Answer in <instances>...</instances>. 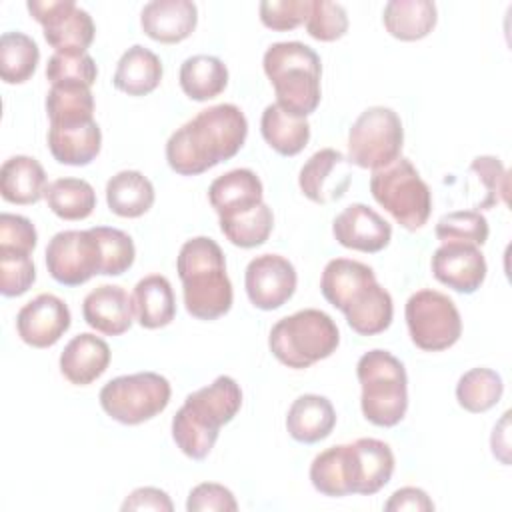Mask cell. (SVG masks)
<instances>
[{
    "mask_svg": "<svg viewBox=\"0 0 512 512\" xmlns=\"http://www.w3.org/2000/svg\"><path fill=\"white\" fill-rule=\"evenodd\" d=\"M170 382L156 372H136L110 380L100 390L102 410L126 426L142 424L168 406Z\"/></svg>",
    "mask_w": 512,
    "mask_h": 512,
    "instance_id": "9c48e42d",
    "label": "cell"
},
{
    "mask_svg": "<svg viewBox=\"0 0 512 512\" xmlns=\"http://www.w3.org/2000/svg\"><path fill=\"white\" fill-rule=\"evenodd\" d=\"M374 200L406 230L422 228L432 212V192L408 158L374 170L370 176Z\"/></svg>",
    "mask_w": 512,
    "mask_h": 512,
    "instance_id": "ba28073f",
    "label": "cell"
},
{
    "mask_svg": "<svg viewBox=\"0 0 512 512\" xmlns=\"http://www.w3.org/2000/svg\"><path fill=\"white\" fill-rule=\"evenodd\" d=\"M242 406V390L230 376H218L212 384L186 396L172 418V438L192 460H204L218 440V432Z\"/></svg>",
    "mask_w": 512,
    "mask_h": 512,
    "instance_id": "3957f363",
    "label": "cell"
},
{
    "mask_svg": "<svg viewBox=\"0 0 512 512\" xmlns=\"http://www.w3.org/2000/svg\"><path fill=\"white\" fill-rule=\"evenodd\" d=\"M30 16L44 28L46 42L60 54H82L92 44V16L72 0H28Z\"/></svg>",
    "mask_w": 512,
    "mask_h": 512,
    "instance_id": "7c38bea8",
    "label": "cell"
},
{
    "mask_svg": "<svg viewBox=\"0 0 512 512\" xmlns=\"http://www.w3.org/2000/svg\"><path fill=\"white\" fill-rule=\"evenodd\" d=\"M188 512H236L238 502L234 494L216 482H202L194 486L186 500Z\"/></svg>",
    "mask_w": 512,
    "mask_h": 512,
    "instance_id": "bcb514c9",
    "label": "cell"
},
{
    "mask_svg": "<svg viewBox=\"0 0 512 512\" xmlns=\"http://www.w3.org/2000/svg\"><path fill=\"white\" fill-rule=\"evenodd\" d=\"M246 136L248 120L236 104L204 108L168 138V166L180 176L202 174L236 156Z\"/></svg>",
    "mask_w": 512,
    "mask_h": 512,
    "instance_id": "6da1fadb",
    "label": "cell"
},
{
    "mask_svg": "<svg viewBox=\"0 0 512 512\" xmlns=\"http://www.w3.org/2000/svg\"><path fill=\"white\" fill-rule=\"evenodd\" d=\"M40 62L38 44L24 32H4L0 36V76L6 84H24Z\"/></svg>",
    "mask_w": 512,
    "mask_h": 512,
    "instance_id": "e575fe53",
    "label": "cell"
},
{
    "mask_svg": "<svg viewBox=\"0 0 512 512\" xmlns=\"http://www.w3.org/2000/svg\"><path fill=\"white\" fill-rule=\"evenodd\" d=\"M36 280L32 256L0 252V292L6 298L22 296Z\"/></svg>",
    "mask_w": 512,
    "mask_h": 512,
    "instance_id": "7bdbcfd3",
    "label": "cell"
},
{
    "mask_svg": "<svg viewBox=\"0 0 512 512\" xmlns=\"http://www.w3.org/2000/svg\"><path fill=\"white\" fill-rule=\"evenodd\" d=\"M430 268L440 284L460 294H474L482 286L488 270L480 248L464 242H442L432 254Z\"/></svg>",
    "mask_w": 512,
    "mask_h": 512,
    "instance_id": "ac0fdd59",
    "label": "cell"
},
{
    "mask_svg": "<svg viewBox=\"0 0 512 512\" xmlns=\"http://www.w3.org/2000/svg\"><path fill=\"white\" fill-rule=\"evenodd\" d=\"M320 292L360 336H376L392 324V296L376 282L374 270L364 262L330 260L320 278Z\"/></svg>",
    "mask_w": 512,
    "mask_h": 512,
    "instance_id": "7a4b0ae2",
    "label": "cell"
},
{
    "mask_svg": "<svg viewBox=\"0 0 512 512\" xmlns=\"http://www.w3.org/2000/svg\"><path fill=\"white\" fill-rule=\"evenodd\" d=\"M434 234L442 242H464L482 246L488 240V220L478 210H456L444 214L434 228Z\"/></svg>",
    "mask_w": 512,
    "mask_h": 512,
    "instance_id": "74e56055",
    "label": "cell"
},
{
    "mask_svg": "<svg viewBox=\"0 0 512 512\" xmlns=\"http://www.w3.org/2000/svg\"><path fill=\"white\" fill-rule=\"evenodd\" d=\"M162 72L160 58L152 50L134 44L120 56L112 84L128 96H146L158 88Z\"/></svg>",
    "mask_w": 512,
    "mask_h": 512,
    "instance_id": "83f0119b",
    "label": "cell"
},
{
    "mask_svg": "<svg viewBox=\"0 0 512 512\" xmlns=\"http://www.w3.org/2000/svg\"><path fill=\"white\" fill-rule=\"evenodd\" d=\"M198 24V8L190 0H152L140 12L144 34L162 44L186 40Z\"/></svg>",
    "mask_w": 512,
    "mask_h": 512,
    "instance_id": "ffe728a7",
    "label": "cell"
},
{
    "mask_svg": "<svg viewBox=\"0 0 512 512\" xmlns=\"http://www.w3.org/2000/svg\"><path fill=\"white\" fill-rule=\"evenodd\" d=\"M46 188V172L32 156H12L0 168V194L10 204H36Z\"/></svg>",
    "mask_w": 512,
    "mask_h": 512,
    "instance_id": "4316f807",
    "label": "cell"
},
{
    "mask_svg": "<svg viewBox=\"0 0 512 512\" xmlns=\"http://www.w3.org/2000/svg\"><path fill=\"white\" fill-rule=\"evenodd\" d=\"M262 66L282 110L306 118L318 108L322 64L308 44L276 42L264 52Z\"/></svg>",
    "mask_w": 512,
    "mask_h": 512,
    "instance_id": "5b68a950",
    "label": "cell"
},
{
    "mask_svg": "<svg viewBox=\"0 0 512 512\" xmlns=\"http://www.w3.org/2000/svg\"><path fill=\"white\" fill-rule=\"evenodd\" d=\"M122 510H156V512H172L174 504L170 496L154 486H142L130 492L122 502Z\"/></svg>",
    "mask_w": 512,
    "mask_h": 512,
    "instance_id": "7dc6e473",
    "label": "cell"
},
{
    "mask_svg": "<svg viewBox=\"0 0 512 512\" xmlns=\"http://www.w3.org/2000/svg\"><path fill=\"white\" fill-rule=\"evenodd\" d=\"M92 232L96 234L100 242V252H102V270L100 274L104 276H120L124 274L136 258V248L132 238L110 226H94Z\"/></svg>",
    "mask_w": 512,
    "mask_h": 512,
    "instance_id": "f35d334b",
    "label": "cell"
},
{
    "mask_svg": "<svg viewBox=\"0 0 512 512\" xmlns=\"http://www.w3.org/2000/svg\"><path fill=\"white\" fill-rule=\"evenodd\" d=\"M504 392V382L490 368H472L464 372L456 384L458 404L472 414H482L494 408Z\"/></svg>",
    "mask_w": 512,
    "mask_h": 512,
    "instance_id": "d590c367",
    "label": "cell"
},
{
    "mask_svg": "<svg viewBox=\"0 0 512 512\" xmlns=\"http://www.w3.org/2000/svg\"><path fill=\"white\" fill-rule=\"evenodd\" d=\"M184 306L198 320H216L232 308L234 292L222 248L208 236L186 240L176 258Z\"/></svg>",
    "mask_w": 512,
    "mask_h": 512,
    "instance_id": "277c9868",
    "label": "cell"
},
{
    "mask_svg": "<svg viewBox=\"0 0 512 512\" xmlns=\"http://www.w3.org/2000/svg\"><path fill=\"white\" fill-rule=\"evenodd\" d=\"M50 126H76L94 120V98L90 86L80 82L52 84L46 94Z\"/></svg>",
    "mask_w": 512,
    "mask_h": 512,
    "instance_id": "d6a6232c",
    "label": "cell"
},
{
    "mask_svg": "<svg viewBox=\"0 0 512 512\" xmlns=\"http://www.w3.org/2000/svg\"><path fill=\"white\" fill-rule=\"evenodd\" d=\"M382 22L390 36L402 42H414L434 30L438 10L430 0H390L384 6Z\"/></svg>",
    "mask_w": 512,
    "mask_h": 512,
    "instance_id": "f1b7e54d",
    "label": "cell"
},
{
    "mask_svg": "<svg viewBox=\"0 0 512 512\" xmlns=\"http://www.w3.org/2000/svg\"><path fill=\"white\" fill-rule=\"evenodd\" d=\"M180 88L196 102H206L216 98L228 86L226 64L210 54H196L182 62L180 66Z\"/></svg>",
    "mask_w": 512,
    "mask_h": 512,
    "instance_id": "1f68e13d",
    "label": "cell"
},
{
    "mask_svg": "<svg viewBox=\"0 0 512 512\" xmlns=\"http://www.w3.org/2000/svg\"><path fill=\"white\" fill-rule=\"evenodd\" d=\"M110 364V346L96 334L74 336L60 354V372L74 386H88L98 380Z\"/></svg>",
    "mask_w": 512,
    "mask_h": 512,
    "instance_id": "603a6c76",
    "label": "cell"
},
{
    "mask_svg": "<svg viewBox=\"0 0 512 512\" xmlns=\"http://www.w3.org/2000/svg\"><path fill=\"white\" fill-rule=\"evenodd\" d=\"M344 466L348 492L372 496L390 482L394 452L378 438H358L352 444H344Z\"/></svg>",
    "mask_w": 512,
    "mask_h": 512,
    "instance_id": "5bb4252c",
    "label": "cell"
},
{
    "mask_svg": "<svg viewBox=\"0 0 512 512\" xmlns=\"http://www.w3.org/2000/svg\"><path fill=\"white\" fill-rule=\"evenodd\" d=\"M332 234L344 248L358 252H380L392 240V226L366 204L346 206L332 222Z\"/></svg>",
    "mask_w": 512,
    "mask_h": 512,
    "instance_id": "d6986e66",
    "label": "cell"
},
{
    "mask_svg": "<svg viewBox=\"0 0 512 512\" xmlns=\"http://www.w3.org/2000/svg\"><path fill=\"white\" fill-rule=\"evenodd\" d=\"M38 242L34 224L18 214H0V252L32 256Z\"/></svg>",
    "mask_w": 512,
    "mask_h": 512,
    "instance_id": "f6af8a7d",
    "label": "cell"
},
{
    "mask_svg": "<svg viewBox=\"0 0 512 512\" xmlns=\"http://www.w3.org/2000/svg\"><path fill=\"white\" fill-rule=\"evenodd\" d=\"M306 32L320 42H334L348 32V14L342 4L312 0L306 18Z\"/></svg>",
    "mask_w": 512,
    "mask_h": 512,
    "instance_id": "ab89813d",
    "label": "cell"
},
{
    "mask_svg": "<svg viewBox=\"0 0 512 512\" xmlns=\"http://www.w3.org/2000/svg\"><path fill=\"white\" fill-rule=\"evenodd\" d=\"M296 268L280 254H260L246 266L244 286L248 300L260 310L284 306L296 292Z\"/></svg>",
    "mask_w": 512,
    "mask_h": 512,
    "instance_id": "9a60e30c",
    "label": "cell"
},
{
    "mask_svg": "<svg viewBox=\"0 0 512 512\" xmlns=\"http://www.w3.org/2000/svg\"><path fill=\"white\" fill-rule=\"evenodd\" d=\"M98 68L90 54H52L46 64V78L52 84L60 82H80L92 86L96 82Z\"/></svg>",
    "mask_w": 512,
    "mask_h": 512,
    "instance_id": "60d3db41",
    "label": "cell"
},
{
    "mask_svg": "<svg viewBox=\"0 0 512 512\" xmlns=\"http://www.w3.org/2000/svg\"><path fill=\"white\" fill-rule=\"evenodd\" d=\"M362 386L360 406L368 422L382 428L396 426L408 410V376L404 364L388 350H370L356 364Z\"/></svg>",
    "mask_w": 512,
    "mask_h": 512,
    "instance_id": "8992f818",
    "label": "cell"
},
{
    "mask_svg": "<svg viewBox=\"0 0 512 512\" xmlns=\"http://www.w3.org/2000/svg\"><path fill=\"white\" fill-rule=\"evenodd\" d=\"M386 512H402V510H414V512H430L434 510V502L422 488L404 486L398 488L390 500L384 504Z\"/></svg>",
    "mask_w": 512,
    "mask_h": 512,
    "instance_id": "c3c4849f",
    "label": "cell"
},
{
    "mask_svg": "<svg viewBox=\"0 0 512 512\" xmlns=\"http://www.w3.org/2000/svg\"><path fill=\"white\" fill-rule=\"evenodd\" d=\"M352 162L334 148L314 152L300 168L298 186L302 194L316 204L340 200L352 182Z\"/></svg>",
    "mask_w": 512,
    "mask_h": 512,
    "instance_id": "2e32d148",
    "label": "cell"
},
{
    "mask_svg": "<svg viewBox=\"0 0 512 512\" xmlns=\"http://www.w3.org/2000/svg\"><path fill=\"white\" fill-rule=\"evenodd\" d=\"M260 132L266 144L280 156H296L310 140V124L306 118L288 114L276 102L262 112Z\"/></svg>",
    "mask_w": 512,
    "mask_h": 512,
    "instance_id": "f546056e",
    "label": "cell"
},
{
    "mask_svg": "<svg viewBox=\"0 0 512 512\" xmlns=\"http://www.w3.org/2000/svg\"><path fill=\"white\" fill-rule=\"evenodd\" d=\"M312 0H264L260 2V20L270 30H294L306 22Z\"/></svg>",
    "mask_w": 512,
    "mask_h": 512,
    "instance_id": "ee69618b",
    "label": "cell"
},
{
    "mask_svg": "<svg viewBox=\"0 0 512 512\" xmlns=\"http://www.w3.org/2000/svg\"><path fill=\"white\" fill-rule=\"evenodd\" d=\"M154 186L138 170H122L106 184L108 208L122 218H138L154 204Z\"/></svg>",
    "mask_w": 512,
    "mask_h": 512,
    "instance_id": "4dcf8cb0",
    "label": "cell"
},
{
    "mask_svg": "<svg viewBox=\"0 0 512 512\" xmlns=\"http://www.w3.org/2000/svg\"><path fill=\"white\" fill-rule=\"evenodd\" d=\"M264 188L256 172L236 168L218 176L208 188V200L218 218H230L262 204Z\"/></svg>",
    "mask_w": 512,
    "mask_h": 512,
    "instance_id": "7402d4cb",
    "label": "cell"
},
{
    "mask_svg": "<svg viewBox=\"0 0 512 512\" xmlns=\"http://www.w3.org/2000/svg\"><path fill=\"white\" fill-rule=\"evenodd\" d=\"M130 298L134 316L142 328H164L176 316L174 290L162 274H150L138 280Z\"/></svg>",
    "mask_w": 512,
    "mask_h": 512,
    "instance_id": "d4e9b609",
    "label": "cell"
},
{
    "mask_svg": "<svg viewBox=\"0 0 512 512\" xmlns=\"http://www.w3.org/2000/svg\"><path fill=\"white\" fill-rule=\"evenodd\" d=\"M336 426V410L326 396L302 394L286 414L288 434L302 444H316L330 436Z\"/></svg>",
    "mask_w": 512,
    "mask_h": 512,
    "instance_id": "cb8c5ba5",
    "label": "cell"
},
{
    "mask_svg": "<svg viewBox=\"0 0 512 512\" xmlns=\"http://www.w3.org/2000/svg\"><path fill=\"white\" fill-rule=\"evenodd\" d=\"M102 146V132L96 120L76 126H50L48 148L56 162L66 166H86L98 154Z\"/></svg>",
    "mask_w": 512,
    "mask_h": 512,
    "instance_id": "484cf974",
    "label": "cell"
},
{
    "mask_svg": "<svg viewBox=\"0 0 512 512\" xmlns=\"http://www.w3.org/2000/svg\"><path fill=\"white\" fill-rule=\"evenodd\" d=\"M48 208L62 220H84L96 208V192L82 178H58L46 188Z\"/></svg>",
    "mask_w": 512,
    "mask_h": 512,
    "instance_id": "836d02e7",
    "label": "cell"
},
{
    "mask_svg": "<svg viewBox=\"0 0 512 512\" xmlns=\"http://www.w3.org/2000/svg\"><path fill=\"white\" fill-rule=\"evenodd\" d=\"M272 226L274 216L264 202L248 212L230 218H220L222 234L230 244L240 248H256L264 244L272 232Z\"/></svg>",
    "mask_w": 512,
    "mask_h": 512,
    "instance_id": "8d00e7d4",
    "label": "cell"
},
{
    "mask_svg": "<svg viewBox=\"0 0 512 512\" xmlns=\"http://www.w3.org/2000/svg\"><path fill=\"white\" fill-rule=\"evenodd\" d=\"M410 340L426 352L454 346L462 334V318L454 300L438 290L414 292L404 308Z\"/></svg>",
    "mask_w": 512,
    "mask_h": 512,
    "instance_id": "8fae6325",
    "label": "cell"
},
{
    "mask_svg": "<svg viewBox=\"0 0 512 512\" xmlns=\"http://www.w3.org/2000/svg\"><path fill=\"white\" fill-rule=\"evenodd\" d=\"M84 322L100 334L120 336L134 322L132 298L122 286L102 284L86 294L82 302Z\"/></svg>",
    "mask_w": 512,
    "mask_h": 512,
    "instance_id": "44dd1931",
    "label": "cell"
},
{
    "mask_svg": "<svg viewBox=\"0 0 512 512\" xmlns=\"http://www.w3.org/2000/svg\"><path fill=\"white\" fill-rule=\"evenodd\" d=\"M340 332L336 322L322 310L304 308L280 318L268 336L270 352L288 368L304 370L336 352Z\"/></svg>",
    "mask_w": 512,
    "mask_h": 512,
    "instance_id": "52a82bcc",
    "label": "cell"
},
{
    "mask_svg": "<svg viewBox=\"0 0 512 512\" xmlns=\"http://www.w3.org/2000/svg\"><path fill=\"white\" fill-rule=\"evenodd\" d=\"M70 322V308L62 298L54 294H38L20 308L16 330L20 340L28 346L50 348L66 334Z\"/></svg>",
    "mask_w": 512,
    "mask_h": 512,
    "instance_id": "e0dca14e",
    "label": "cell"
},
{
    "mask_svg": "<svg viewBox=\"0 0 512 512\" xmlns=\"http://www.w3.org/2000/svg\"><path fill=\"white\" fill-rule=\"evenodd\" d=\"M402 146V120L386 106L366 108L348 132V160L358 168L380 170L400 158Z\"/></svg>",
    "mask_w": 512,
    "mask_h": 512,
    "instance_id": "30bf717a",
    "label": "cell"
},
{
    "mask_svg": "<svg viewBox=\"0 0 512 512\" xmlns=\"http://www.w3.org/2000/svg\"><path fill=\"white\" fill-rule=\"evenodd\" d=\"M470 170L478 176L484 186V200L476 204L478 212L496 206L498 202L508 200V174L500 158L496 156H476L470 164Z\"/></svg>",
    "mask_w": 512,
    "mask_h": 512,
    "instance_id": "b9f144b4",
    "label": "cell"
},
{
    "mask_svg": "<svg viewBox=\"0 0 512 512\" xmlns=\"http://www.w3.org/2000/svg\"><path fill=\"white\" fill-rule=\"evenodd\" d=\"M46 268L62 286H80L100 274L102 252L92 228L54 234L46 246Z\"/></svg>",
    "mask_w": 512,
    "mask_h": 512,
    "instance_id": "4fadbf2b",
    "label": "cell"
}]
</instances>
